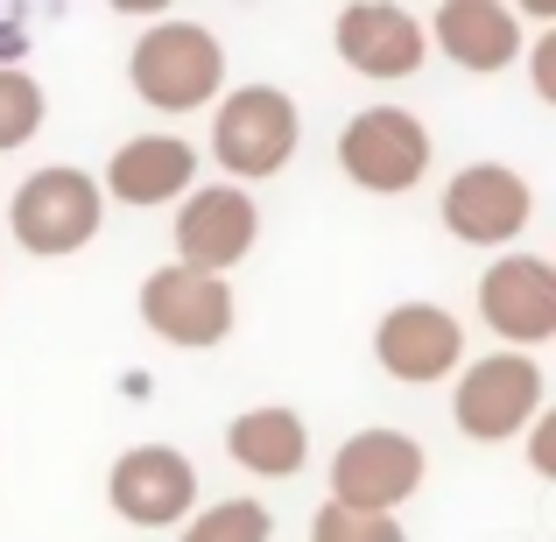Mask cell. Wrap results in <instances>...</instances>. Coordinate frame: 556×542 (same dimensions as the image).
Listing matches in <instances>:
<instances>
[{"instance_id":"1","label":"cell","mask_w":556,"mask_h":542,"mask_svg":"<svg viewBox=\"0 0 556 542\" xmlns=\"http://www.w3.org/2000/svg\"><path fill=\"white\" fill-rule=\"evenodd\" d=\"M127 85L155 113L218 106V92H226V42L204 22H155V28H141L135 56H127Z\"/></svg>"},{"instance_id":"2","label":"cell","mask_w":556,"mask_h":542,"mask_svg":"<svg viewBox=\"0 0 556 542\" xmlns=\"http://www.w3.org/2000/svg\"><path fill=\"white\" fill-rule=\"evenodd\" d=\"M296 141H303V113H296V99H289V92H275V85L218 92L212 155H218V169H232V184H240V190L296 163Z\"/></svg>"},{"instance_id":"3","label":"cell","mask_w":556,"mask_h":542,"mask_svg":"<svg viewBox=\"0 0 556 542\" xmlns=\"http://www.w3.org/2000/svg\"><path fill=\"white\" fill-rule=\"evenodd\" d=\"M8 226H14V240H22L28 254H42V261L78 254V247H92V240H99V226H106V198H99V177H92V169H71V163L36 169V177L14 190Z\"/></svg>"},{"instance_id":"4","label":"cell","mask_w":556,"mask_h":542,"mask_svg":"<svg viewBox=\"0 0 556 542\" xmlns=\"http://www.w3.org/2000/svg\"><path fill=\"white\" fill-rule=\"evenodd\" d=\"M430 458L408 430H353L331 458V507H353V515H394L408 493L422 487Z\"/></svg>"},{"instance_id":"5","label":"cell","mask_w":556,"mask_h":542,"mask_svg":"<svg viewBox=\"0 0 556 542\" xmlns=\"http://www.w3.org/2000/svg\"><path fill=\"white\" fill-rule=\"evenodd\" d=\"M451 416L472 444H507L521 437L535 416H543V366L529 353H486L458 374V394H451Z\"/></svg>"},{"instance_id":"6","label":"cell","mask_w":556,"mask_h":542,"mask_svg":"<svg viewBox=\"0 0 556 542\" xmlns=\"http://www.w3.org/2000/svg\"><path fill=\"white\" fill-rule=\"evenodd\" d=\"M339 169L374 198H402V190L422 184L430 169V127L402 106H367L345 121L339 135Z\"/></svg>"},{"instance_id":"7","label":"cell","mask_w":556,"mask_h":542,"mask_svg":"<svg viewBox=\"0 0 556 542\" xmlns=\"http://www.w3.org/2000/svg\"><path fill=\"white\" fill-rule=\"evenodd\" d=\"M169 232H177V268L232 275L261 240V204H254V190H240V184H198L177 204V226Z\"/></svg>"},{"instance_id":"8","label":"cell","mask_w":556,"mask_h":542,"mask_svg":"<svg viewBox=\"0 0 556 542\" xmlns=\"http://www.w3.org/2000/svg\"><path fill=\"white\" fill-rule=\"evenodd\" d=\"M106 501L127 529H177L198 515V465L177 444H135L113 458Z\"/></svg>"},{"instance_id":"9","label":"cell","mask_w":556,"mask_h":542,"mask_svg":"<svg viewBox=\"0 0 556 542\" xmlns=\"http://www.w3.org/2000/svg\"><path fill=\"white\" fill-rule=\"evenodd\" d=\"M232 282L226 275H198V268H155L149 282H141V325L155 331L163 345H184V353H198V345H218L232 339Z\"/></svg>"},{"instance_id":"10","label":"cell","mask_w":556,"mask_h":542,"mask_svg":"<svg viewBox=\"0 0 556 542\" xmlns=\"http://www.w3.org/2000/svg\"><path fill=\"white\" fill-rule=\"evenodd\" d=\"M529 218H535V190L507 163H465L444 184V226L465 247H507L529 232Z\"/></svg>"},{"instance_id":"11","label":"cell","mask_w":556,"mask_h":542,"mask_svg":"<svg viewBox=\"0 0 556 542\" xmlns=\"http://www.w3.org/2000/svg\"><path fill=\"white\" fill-rule=\"evenodd\" d=\"M479 317L493 339H507V353L556 339V268L535 254H501L479 275Z\"/></svg>"},{"instance_id":"12","label":"cell","mask_w":556,"mask_h":542,"mask_svg":"<svg viewBox=\"0 0 556 542\" xmlns=\"http://www.w3.org/2000/svg\"><path fill=\"white\" fill-rule=\"evenodd\" d=\"M374 360L394 380H408V388H430V380H444L465 360V331L444 303H394L374 325Z\"/></svg>"},{"instance_id":"13","label":"cell","mask_w":556,"mask_h":542,"mask_svg":"<svg viewBox=\"0 0 556 542\" xmlns=\"http://www.w3.org/2000/svg\"><path fill=\"white\" fill-rule=\"evenodd\" d=\"M331 42H339V56L359 78H408V71H422V56H430L422 22L408 8H394V0H353V8H339Z\"/></svg>"},{"instance_id":"14","label":"cell","mask_w":556,"mask_h":542,"mask_svg":"<svg viewBox=\"0 0 556 542\" xmlns=\"http://www.w3.org/2000/svg\"><path fill=\"white\" fill-rule=\"evenodd\" d=\"M198 190V149L184 135H135L113 149L99 198L127 204V212H155V204H184Z\"/></svg>"},{"instance_id":"15","label":"cell","mask_w":556,"mask_h":542,"mask_svg":"<svg viewBox=\"0 0 556 542\" xmlns=\"http://www.w3.org/2000/svg\"><path fill=\"white\" fill-rule=\"evenodd\" d=\"M422 36H437V50L458 71H472V78H493V71L521 64V22L501 0H444Z\"/></svg>"},{"instance_id":"16","label":"cell","mask_w":556,"mask_h":542,"mask_svg":"<svg viewBox=\"0 0 556 542\" xmlns=\"http://www.w3.org/2000/svg\"><path fill=\"white\" fill-rule=\"evenodd\" d=\"M226 451H232V465L254 472V479H296L303 458H311V423H303L296 408H275V402L240 408V416L226 423Z\"/></svg>"},{"instance_id":"17","label":"cell","mask_w":556,"mask_h":542,"mask_svg":"<svg viewBox=\"0 0 556 542\" xmlns=\"http://www.w3.org/2000/svg\"><path fill=\"white\" fill-rule=\"evenodd\" d=\"M184 542H275V515L261 501H218L184 521Z\"/></svg>"},{"instance_id":"18","label":"cell","mask_w":556,"mask_h":542,"mask_svg":"<svg viewBox=\"0 0 556 542\" xmlns=\"http://www.w3.org/2000/svg\"><path fill=\"white\" fill-rule=\"evenodd\" d=\"M42 127V85L22 64H0V155L28 149Z\"/></svg>"},{"instance_id":"19","label":"cell","mask_w":556,"mask_h":542,"mask_svg":"<svg viewBox=\"0 0 556 542\" xmlns=\"http://www.w3.org/2000/svg\"><path fill=\"white\" fill-rule=\"evenodd\" d=\"M311 542H402V521L394 515H353V507H317Z\"/></svg>"},{"instance_id":"20","label":"cell","mask_w":556,"mask_h":542,"mask_svg":"<svg viewBox=\"0 0 556 542\" xmlns=\"http://www.w3.org/2000/svg\"><path fill=\"white\" fill-rule=\"evenodd\" d=\"M529 465H535L543 479H556V416H549V408L529 423Z\"/></svg>"},{"instance_id":"21","label":"cell","mask_w":556,"mask_h":542,"mask_svg":"<svg viewBox=\"0 0 556 542\" xmlns=\"http://www.w3.org/2000/svg\"><path fill=\"white\" fill-rule=\"evenodd\" d=\"M529 64H535V92H543L549 106H556V28H549V36H535Z\"/></svg>"}]
</instances>
